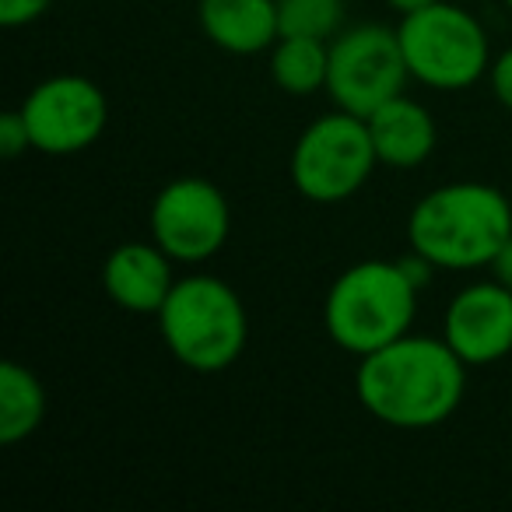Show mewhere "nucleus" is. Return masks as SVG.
<instances>
[{"instance_id": "nucleus-1", "label": "nucleus", "mask_w": 512, "mask_h": 512, "mask_svg": "<svg viewBox=\"0 0 512 512\" xmlns=\"http://www.w3.org/2000/svg\"><path fill=\"white\" fill-rule=\"evenodd\" d=\"M467 362L435 337H397L358 362L355 393L376 421L390 428H435L460 407Z\"/></svg>"}, {"instance_id": "nucleus-2", "label": "nucleus", "mask_w": 512, "mask_h": 512, "mask_svg": "<svg viewBox=\"0 0 512 512\" xmlns=\"http://www.w3.org/2000/svg\"><path fill=\"white\" fill-rule=\"evenodd\" d=\"M512 235V204L488 183H449L425 193L407 218V242L439 271L491 267Z\"/></svg>"}, {"instance_id": "nucleus-3", "label": "nucleus", "mask_w": 512, "mask_h": 512, "mask_svg": "<svg viewBox=\"0 0 512 512\" xmlns=\"http://www.w3.org/2000/svg\"><path fill=\"white\" fill-rule=\"evenodd\" d=\"M418 288L397 260H362L330 285L323 302V327L330 341L348 355H372L414 323Z\"/></svg>"}, {"instance_id": "nucleus-4", "label": "nucleus", "mask_w": 512, "mask_h": 512, "mask_svg": "<svg viewBox=\"0 0 512 512\" xmlns=\"http://www.w3.org/2000/svg\"><path fill=\"white\" fill-rule=\"evenodd\" d=\"M158 330L179 365L193 372H225L242 355L249 320L232 285L211 274H193L172 285L158 309Z\"/></svg>"}, {"instance_id": "nucleus-5", "label": "nucleus", "mask_w": 512, "mask_h": 512, "mask_svg": "<svg viewBox=\"0 0 512 512\" xmlns=\"http://www.w3.org/2000/svg\"><path fill=\"white\" fill-rule=\"evenodd\" d=\"M397 36L411 78L439 92L477 85L491 67L481 22L449 0H435L414 15H404Z\"/></svg>"}, {"instance_id": "nucleus-6", "label": "nucleus", "mask_w": 512, "mask_h": 512, "mask_svg": "<svg viewBox=\"0 0 512 512\" xmlns=\"http://www.w3.org/2000/svg\"><path fill=\"white\" fill-rule=\"evenodd\" d=\"M369 123L344 109L320 116L292 148V183L313 204H341L369 183L376 169Z\"/></svg>"}, {"instance_id": "nucleus-7", "label": "nucleus", "mask_w": 512, "mask_h": 512, "mask_svg": "<svg viewBox=\"0 0 512 512\" xmlns=\"http://www.w3.org/2000/svg\"><path fill=\"white\" fill-rule=\"evenodd\" d=\"M407 78L400 36L386 25H355L330 43L327 95L344 113L369 120L383 102L404 95Z\"/></svg>"}, {"instance_id": "nucleus-8", "label": "nucleus", "mask_w": 512, "mask_h": 512, "mask_svg": "<svg viewBox=\"0 0 512 512\" xmlns=\"http://www.w3.org/2000/svg\"><path fill=\"white\" fill-rule=\"evenodd\" d=\"M22 116L29 123L32 148L67 158L99 141L109 120V102L95 81L81 74H57L32 88L22 102Z\"/></svg>"}, {"instance_id": "nucleus-9", "label": "nucleus", "mask_w": 512, "mask_h": 512, "mask_svg": "<svg viewBox=\"0 0 512 512\" xmlns=\"http://www.w3.org/2000/svg\"><path fill=\"white\" fill-rule=\"evenodd\" d=\"M232 211L211 179H172L151 204V235L176 264L211 260L228 239Z\"/></svg>"}, {"instance_id": "nucleus-10", "label": "nucleus", "mask_w": 512, "mask_h": 512, "mask_svg": "<svg viewBox=\"0 0 512 512\" xmlns=\"http://www.w3.org/2000/svg\"><path fill=\"white\" fill-rule=\"evenodd\" d=\"M442 337L467 365H491L512 355V288L481 281L453 295Z\"/></svg>"}, {"instance_id": "nucleus-11", "label": "nucleus", "mask_w": 512, "mask_h": 512, "mask_svg": "<svg viewBox=\"0 0 512 512\" xmlns=\"http://www.w3.org/2000/svg\"><path fill=\"white\" fill-rule=\"evenodd\" d=\"M172 256L162 246L148 242H127L113 249L102 267V288L127 313H151L165 306L172 292Z\"/></svg>"}, {"instance_id": "nucleus-12", "label": "nucleus", "mask_w": 512, "mask_h": 512, "mask_svg": "<svg viewBox=\"0 0 512 512\" xmlns=\"http://www.w3.org/2000/svg\"><path fill=\"white\" fill-rule=\"evenodd\" d=\"M365 123H369L372 144H376V158L390 169H414V165L428 162V155L435 151L439 134H435L432 113L407 95L383 102Z\"/></svg>"}, {"instance_id": "nucleus-13", "label": "nucleus", "mask_w": 512, "mask_h": 512, "mask_svg": "<svg viewBox=\"0 0 512 512\" xmlns=\"http://www.w3.org/2000/svg\"><path fill=\"white\" fill-rule=\"evenodd\" d=\"M200 29L225 53H260L278 43V0H200Z\"/></svg>"}, {"instance_id": "nucleus-14", "label": "nucleus", "mask_w": 512, "mask_h": 512, "mask_svg": "<svg viewBox=\"0 0 512 512\" xmlns=\"http://www.w3.org/2000/svg\"><path fill=\"white\" fill-rule=\"evenodd\" d=\"M46 418V390L36 372L18 362L0 365V442L15 446L29 439Z\"/></svg>"}, {"instance_id": "nucleus-15", "label": "nucleus", "mask_w": 512, "mask_h": 512, "mask_svg": "<svg viewBox=\"0 0 512 512\" xmlns=\"http://www.w3.org/2000/svg\"><path fill=\"white\" fill-rule=\"evenodd\" d=\"M330 74V43L327 39L281 36L271 53V78L281 92L306 99L313 92H327Z\"/></svg>"}, {"instance_id": "nucleus-16", "label": "nucleus", "mask_w": 512, "mask_h": 512, "mask_svg": "<svg viewBox=\"0 0 512 512\" xmlns=\"http://www.w3.org/2000/svg\"><path fill=\"white\" fill-rule=\"evenodd\" d=\"M341 22H344V0H278L281 36L330 39Z\"/></svg>"}, {"instance_id": "nucleus-17", "label": "nucleus", "mask_w": 512, "mask_h": 512, "mask_svg": "<svg viewBox=\"0 0 512 512\" xmlns=\"http://www.w3.org/2000/svg\"><path fill=\"white\" fill-rule=\"evenodd\" d=\"M25 148H32V134H29V123H25L22 109H18V113H4L0 116V155L18 158Z\"/></svg>"}, {"instance_id": "nucleus-18", "label": "nucleus", "mask_w": 512, "mask_h": 512, "mask_svg": "<svg viewBox=\"0 0 512 512\" xmlns=\"http://www.w3.org/2000/svg\"><path fill=\"white\" fill-rule=\"evenodd\" d=\"M50 4L53 0H0V25H8V29L29 25L46 15Z\"/></svg>"}, {"instance_id": "nucleus-19", "label": "nucleus", "mask_w": 512, "mask_h": 512, "mask_svg": "<svg viewBox=\"0 0 512 512\" xmlns=\"http://www.w3.org/2000/svg\"><path fill=\"white\" fill-rule=\"evenodd\" d=\"M488 81H491V92H495V99L502 102L505 109H512V50H505L502 57L491 60Z\"/></svg>"}, {"instance_id": "nucleus-20", "label": "nucleus", "mask_w": 512, "mask_h": 512, "mask_svg": "<svg viewBox=\"0 0 512 512\" xmlns=\"http://www.w3.org/2000/svg\"><path fill=\"white\" fill-rule=\"evenodd\" d=\"M491 271H495V281H502L505 288H512V235H509V242L498 249L495 260H491Z\"/></svg>"}, {"instance_id": "nucleus-21", "label": "nucleus", "mask_w": 512, "mask_h": 512, "mask_svg": "<svg viewBox=\"0 0 512 512\" xmlns=\"http://www.w3.org/2000/svg\"><path fill=\"white\" fill-rule=\"evenodd\" d=\"M393 11H400V15H414V11L428 8V4H435V0H386Z\"/></svg>"}, {"instance_id": "nucleus-22", "label": "nucleus", "mask_w": 512, "mask_h": 512, "mask_svg": "<svg viewBox=\"0 0 512 512\" xmlns=\"http://www.w3.org/2000/svg\"><path fill=\"white\" fill-rule=\"evenodd\" d=\"M505 8H509V11H512V0H505Z\"/></svg>"}]
</instances>
